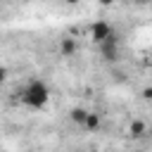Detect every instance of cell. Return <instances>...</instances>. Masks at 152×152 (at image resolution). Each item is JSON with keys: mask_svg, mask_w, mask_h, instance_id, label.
I'll return each instance as SVG.
<instances>
[{"mask_svg": "<svg viewBox=\"0 0 152 152\" xmlns=\"http://www.w3.org/2000/svg\"><path fill=\"white\" fill-rule=\"evenodd\" d=\"M19 102L28 109H45L48 102H50V86L43 81V78H31L21 90H19Z\"/></svg>", "mask_w": 152, "mask_h": 152, "instance_id": "cell-1", "label": "cell"}, {"mask_svg": "<svg viewBox=\"0 0 152 152\" xmlns=\"http://www.w3.org/2000/svg\"><path fill=\"white\" fill-rule=\"evenodd\" d=\"M100 57L104 62H119V57H121V38H119V33H114L112 38L100 43Z\"/></svg>", "mask_w": 152, "mask_h": 152, "instance_id": "cell-2", "label": "cell"}, {"mask_svg": "<svg viewBox=\"0 0 152 152\" xmlns=\"http://www.w3.org/2000/svg\"><path fill=\"white\" fill-rule=\"evenodd\" d=\"M114 33H116V31H114L107 21H102V19L90 24V40H93V43H97V45H100V43H104L107 38H112Z\"/></svg>", "mask_w": 152, "mask_h": 152, "instance_id": "cell-3", "label": "cell"}, {"mask_svg": "<svg viewBox=\"0 0 152 152\" xmlns=\"http://www.w3.org/2000/svg\"><path fill=\"white\" fill-rule=\"evenodd\" d=\"M57 50H59V55H62V57H74V55H76V50H78V43H76V38L64 36V38H59Z\"/></svg>", "mask_w": 152, "mask_h": 152, "instance_id": "cell-4", "label": "cell"}, {"mask_svg": "<svg viewBox=\"0 0 152 152\" xmlns=\"http://www.w3.org/2000/svg\"><path fill=\"white\" fill-rule=\"evenodd\" d=\"M128 133H131V138H145L147 135V126H145V121H140V119H133L131 124H128Z\"/></svg>", "mask_w": 152, "mask_h": 152, "instance_id": "cell-5", "label": "cell"}, {"mask_svg": "<svg viewBox=\"0 0 152 152\" xmlns=\"http://www.w3.org/2000/svg\"><path fill=\"white\" fill-rule=\"evenodd\" d=\"M100 126H102V116H100L97 112H88V119H86L83 128L90 131V133H95V131H100Z\"/></svg>", "mask_w": 152, "mask_h": 152, "instance_id": "cell-6", "label": "cell"}, {"mask_svg": "<svg viewBox=\"0 0 152 152\" xmlns=\"http://www.w3.org/2000/svg\"><path fill=\"white\" fill-rule=\"evenodd\" d=\"M69 119H71L76 126L83 128V124H86V119H88V109H86V107H74V109L69 112Z\"/></svg>", "mask_w": 152, "mask_h": 152, "instance_id": "cell-7", "label": "cell"}, {"mask_svg": "<svg viewBox=\"0 0 152 152\" xmlns=\"http://www.w3.org/2000/svg\"><path fill=\"white\" fill-rule=\"evenodd\" d=\"M140 97H142L145 102H152V86H145V88L140 90Z\"/></svg>", "mask_w": 152, "mask_h": 152, "instance_id": "cell-8", "label": "cell"}, {"mask_svg": "<svg viewBox=\"0 0 152 152\" xmlns=\"http://www.w3.org/2000/svg\"><path fill=\"white\" fill-rule=\"evenodd\" d=\"M138 7H147V5H152V0H133Z\"/></svg>", "mask_w": 152, "mask_h": 152, "instance_id": "cell-9", "label": "cell"}, {"mask_svg": "<svg viewBox=\"0 0 152 152\" xmlns=\"http://www.w3.org/2000/svg\"><path fill=\"white\" fill-rule=\"evenodd\" d=\"M97 2H100V5H102V7H112V5H114V2H116V0H97Z\"/></svg>", "mask_w": 152, "mask_h": 152, "instance_id": "cell-10", "label": "cell"}, {"mask_svg": "<svg viewBox=\"0 0 152 152\" xmlns=\"http://www.w3.org/2000/svg\"><path fill=\"white\" fill-rule=\"evenodd\" d=\"M147 64L152 66V48H150V52H147Z\"/></svg>", "mask_w": 152, "mask_h": 152, "instance_id": "cell-11", "label": "cell"}, {"mask_svg": "<svg viewBox=\"0 0 152 152\" xmlns=\"http://www.w3.org/2000/svg\"><path fill=\"white\" fill-rule=\"evenodd\" d=\"M64 2H66V5H76L78 0H64Z\"/></svg>", "mask_w": 152, "mask_h": 152, "instance_id": "cell-12", "label": "cell"}, {"mask_svg": "<svg viewBox=\"0 0 152 152\" xmlns=\"http://www.w3.org/2000/svg\"><path fill=\"white\" fill-rule=\"evenodd\" d=\"M88 152H90V150H88Z\"/></svg>", "mask_w": 152, "mask_h": 152, "instance_id": "cell-13", "label": "cell"}, {"mask_svg": "<svg viewBox=\"0 0 152 152\" xmlns=\"http://www.w3.org/2000/svg\"><path fill=\"white\" fill-rule=\"evenodd\" d=\"M150 133H152V131H150Z\"/></svg>", "mask_w": 152, "mask_h": 152, "instance_id": "cell-14", "label": "cell"}]
</instances>
